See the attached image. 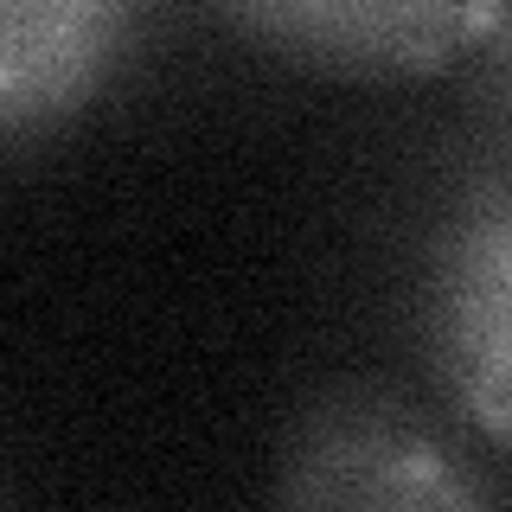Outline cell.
<instances>
[{"label": "cell", "mask_w": 512, "mask_h": 512, "mask_svg": "<svg viewBox=\"0 0 512 512\" xmlns=\"http://www.w3.org/2000/svg\"><path fill=\"white\" fill-rule=\"evenodd\" d=\"M423 352L442 404L512 461V173L480 186L429 250Z\"/></svg>", "instance_id": "obj_2"}, {"label": "cell", "mask_w": 512, "mask_h": 512, "mask_svg": "<svg viewBox=\"0 0 512 512\" xmlns=\"http://www.w3.org/2000/svg\"><path fill=\"white\" fill-rule=\"evenodd\" d=\"M148 0H0V141L58 128L116 77Z\"/></svg>", "instance_id": "obj_4"}, {"label": "cell", "mask_w": 512, "mask_h": 512, "mask_svg": "<svg viewBox=\"0 0 512 512\" xmlns=\"http://www.w3.org/2000/svg\"><path fill=\"white\" fill-rule=\"evenodd\" d=\"M250 39L340 84H410L487 39L506 0H224Z\"/></svg>", "instance_id": "obj_3"}, {"label": "cell", "mask_w": 512, "mask_h": 512, "mask_svg": "<svg viewBox=\"0 0 512 512\" xmlns=\"http://www.w3.org/2000/svg\"><path fill=\"white\" fill-rule=\"evenodd\" d=\"M480 52V90H487V103L506 116V128H512V0L500 7V20L487 26V39L474 45Z\"/></svg>", "instance_id": "obj_5"}, {"label": "cell", "mask_w": 512, "mask_h": 512, "mask_svg": "<svg viewBox=\"0 0 512 512\" xmlns=\"http://www.w3.org/2000/svg\"><path fill=\"white\" fill-rule=\"evenodd\" d=\"M282 506H384V512H468L500 487L468 468L416 404L384 384H333L295 410L276 461Z\"/></svg>", "instance_id": "obj_1"}]
</instances>
